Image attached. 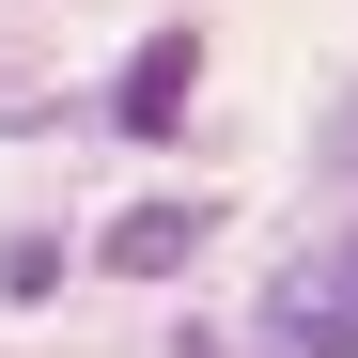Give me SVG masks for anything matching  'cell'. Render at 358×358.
<instances>
[{
  "instance_id": "cell-1",
  "label": "cell",
  "mask_w": 358,
  "mask_h": 358,
  "mask_svg": "<svg viewBox=\"0 0 358 358\" xmlns=\"http://www.w3.org/2000/svg\"><path fill=\"white\" fill-rule=\"evenodd\" d=\"M250 327H265V358H358V218L265 280V312H250Z\"/></svg>"
},
{
  "instance_id": "cell-2",
  "label": "cell",
  "mask_w": 358,
  "mask_h": 358,
  "mask_svg": "<svg viewBox=\"0 0 358 358\" xmlns=\"http://www.w3.org/2000/svg\"><path fill=\"white\" fill-rule=\"evenodd\" d=\"M187 94H203V31L171 16V31H141V47H125V78H109V125H125V141H171V125H187Z\"/></svg>"
},
{
  "instance_id": "cell-3",
  "label": "cell",
  "mask_w": 358,
  "mask_h": 358,
  "mask_svg": "<svg viewBox=\"0 0 358 358\" xmlns=\"http://www.w3.org/2000/svg\"><path fill=\"white\" fill-rule=\"evenodd\" d=\"M203 234H218V203H187V187H171V203H125V218H109V234H94V265H109V280H171Z\"/></svg>"
},
{
  "instance_id": "cell-4",
  "label": "cell",
  "mask_w": 358,
  "mask_h": 358,
  "mask_svg": "<svg viewBox=\"0 0 358 358\" xmlns=\"http://www.w3.org/2000/svg\"><path fill=\"white\" fill-rule=\"evenodd\" d=\"M327 156H343V171H358V94H343V109H327Z\"/></svg>"
}]
</instances>
